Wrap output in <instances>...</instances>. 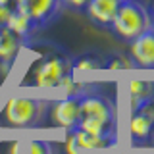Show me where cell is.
<instances>
[{"label": "cell", "mask_w": 154, "mask_h": 154, "mask_svg": "<svg viewBox=\"0 0 154 154\" xmlns=\"http://www.w3.org/2000/svg\"><path fill=\"white\" fill-rule=\"evenodd\" d=\"M150 27H154V19H152L150 10L144 4H141L139 0H123L110 29L122 41L131 42L133 38L143 35Z\"/></svg>", "instance_id": "obj_1"}, {"label": "cell", "mask_w": 154, "mask_h": 154, "mask_svg": "<svg viewBox=\"0 0 154 154\" xmlns=\"http://www.w3.org/2000/svg\"><path fill=\"white\" fill-rule=\"evenodd\" d=\"M50 104L41 98H29V96H12L6 100L2 108V119L8 127L14 129H29L37 127L45 119Z\"/></svg>", "instance_id": "obj_2"}, {"label": "cell", "mask_w": 154, "mask_h": 154, "mask_svg": "<svg viewBox=\"0 0 154 154\" xmlns=\"http://www.w3.org/2000/svg\"><path fill=\"white\" fill-rule=\"evenodd\" d=\"M71 66H73V60L64 52H46L33 67L31 85L37 89H58L62 79L71 73Z\"/></svg>", "instance_id": "obj_3"}, {"label": "cell", "mask_w": 154, "mask_h": 154, "mask_svg": "<svg viewBox=\"0 0 154 154\" xmlns=\"http://www.w3.org/2000/svg\"><path fill=\"white\" fill-rule=\"evenodd\" d=\"M62 0H16V10L23 12L37 27H45L60 16Z\"/></svg>", "instance_id": "obj_4"}, {"label": "cell", "mask_w": 154, "mask_h": 154, "mask_svg": "<svg viewBox=\"0 0 154 154\" xmlns=\"http://www.w3.org/2000/svg\"><path fill=\"white\" fill-rule=\"evenodd\" d=\"M50 122L54 127L71 131L81 122V96H64L50 104Z\"/></svg>", "instance_id": "obj_5"}, {"label": "cell", "mask_w": 154, "mask_h": 154, "mask_svg": "<svg viewBox=\"0 0 154 154\" xmlns=\"http://www.w3.org/2000/svg\"><path fill=\"white\" fill-rule=\"evenodd\" d=\"M81 119H94L108 125H116V108L112 100L98 93H87L81 96Z\"/></svg>", "instance_id": "obj_6"}, {"label": "cell", "mask_w": 154, "mask_h": 154, "mask_svg": "<svg viewBox=\"0 0 154 154\" xmlns=\"http://www.w3.org/2000/svg\"><path fill=\"white\" fill-rule=\"evenodd\" d=\"M129 56L135 67L154 69V27L129 42Z\"/></svg>", "instance_id": "obj_7"}, {"label": "cell", "mask_w": 154, "mask_h": 154, "mask_svg": "<svg viewBox=\"0 0 154 154\" xmlns=\"http://www.w3.org/2000/svg\"><path fill=\"white\" fill-rule=\"evenodd\" d=\"M123 0H89L85 12L93 23L100 27H112L114 17L118 14Z\"/></svg>", "instance_id": "obj_8"}, {"label": "cell", "mask_w": 154, "mask_h": 154, "mask_svg": "<svg viewBox=\"0 0 154 154\" xmlns=\"http://www.w3.org/2000/svg\"><path fill=\"white\" fill-rule=\"evenodd\" d=\"M23 45L25 41L16 35L8 25H0V64H12L19 56Z\"/></svg>", "instance_id": "obj_9"}, {"label": "cell", "mask_w": 154, "mask_h": 154, "mask_svg": "<svg viewBox=\"0 0 154 154\" xmlns=\"http://www.w3.org/2000/svg\"><path fill=\"white\" fill-rule=\"evenodd\" d=\"M152 127H154V119L148 118L141 110H135L129 119V137L135 144H144L152 135Z\"/></svg>", "instance_id": "obj_10"}, {"label": "cell", "mask_w": 154, "mask_h": 154, "mask_svg": "<svg viewBox=\"0 0 154 154\" xmlns=\"http://www.w3.org/2000/svg\"><path fill=\"white\" fill-rule=\"evenodd\" d=\"M127 94H129V104L131 110H139L141 106L154 96V81L146 79H131L127 83Z\"/></svg>", "instance_id": "obj_11"}, {"label": "cell", "mask_w": 154, "mask_h": 154, "mask_svg": "<svg viewBox=\"0 0 154 154\" xmlns=\"http://www.w3.org/2000/svg\"><path fill=\"white\" fill-rule=\"evenodd\" d=\"M71 133H73L77 144H79V148L83 152H93V150H104V148H110L114 146L116 139H108V137H98V135H93L89 131H85V129L81 127H75L71 129Z\"/></svg>", "instance_id": "obj_12"}, {"label": "cell", "mask_w": 154, "mask_h": 154, "mask_svg": "<svg viewBox=\"0 0 154 154\" xmlns=\"http://www.w3.org/2000/svg\"><path fill=\"white\" fill-rule=\"evenodd\" d=\"M6 25L12 29V31L16 33V35L21 37L25 42L29 41V38H31V35L38 29L35 23H33V21H31V19H29L23 12H19V10H14V12H12V16L8 17Z\"/></svg>", "instance_id": "obj_13"}, {"label": "cell", "mask_w": 154, "mask_h": 154, "mask_svg": "<svg viewBox=\"0 0 154 154\" xmlns=\"http://www.w3.org/2000/svg\"><path fill=\"white\" fill-rule=\"evenodd\" d=\"M104 60H100L98 56H93V54H85V56H79L73 60V66H71V73H87V71H96L100 67H104L102 64Z\"/></svg>", "instance_id": "obj_14"}, {"label": "cell", "mask_w": 154, "mask_h": 154, "mask_svg": "<svg viewBox=\"0 0 154 154\" xmlns=\"http://www.w3.org/2000/svg\"><path fill=\"white\" fill-rule=\"evenodd\" d=\"M106 64L104 67L106 69H133L135 64H133V60H131V56H125V54H112V56H108L106 58Z\"/></svg>", "instance_id": "obj_15"}, {"label": "cell", "mask_w": 154, "mask_h": 154, "mask_svg": "<svg viewBox=\"0 0 154 154\" xmlns=\"http://www.w3.org/2000/svg\"><path fill=\"white\" fill-rule=\"evenodd\" d=\"M23 154H56V150L50 144V141H45V139H31V141L25 143V152Z\"/></svg>", "instance_id": "obj_16"}, {"label": "cell", "mask_w": 154, "mask_h": 154, "mask_svg": "<svg viewBox=\"0 0 154 154\" xmlns=\"http://www.w3.org/2000/svg\"><path fill=\"white\" fill-rule=\"evenodd\" d=\"M66 154H85L79 148V144H77V141H75V137H73L71 131H67V137H66Z\"/></svg>", "instance_id": "obj_17"}, {"label": "cell", "mask_w": 154, "mask_h": 154, "mask_svg": "<svg viewBox=\"0 0 154 154\" xmlns=\"http://www.w3.org/2000/svg\"><path fill=\"white\" fill-rule=\"evenodd\" d=\"M64 2V6H69V8H75V10H81V8H87V4H89V0H62Z\"/></svg>", "instance_id": "obj_18"}, {"label": "cell", "mask_w": 154, "mask_h": 154, "mask_svg": "<svg viewBox=\"0 0 154 154\" xmlns=\"http://www.w3.org/2000/svg\"><path fill=\"white\" fill-rule=\"evenodd\" d=\"M139 110H141V112H144V114L148 116V118H152V119H154V96H152L150 100H146V102H144Z\"/></svg>", "instance_id": "obj_19"}, {"label": "cell", "mask_w": 154, "mask_h": 154, "mask_svg": "<svg viewBox=\"0 0 154 154\" xmlns=\"http://www.w3.org/2000/svg\"><path fill=\"white\" fill-rule=\"evenodd\" d=\"M14 10H16V8H2V6H0V25H6L8 17L12 16Z\"/></svg>", "instance_id": "obj_20"}, {"label": "cell", "mask_w": 154, "mask_h": 154, "mask_svg": "<svg viewBox=\"0 0 154 154\" xmlns=\"http://www.w3.org/2000/svg\"><path fill=\"white\" fill-rule=\"evenodd\" d=\"M25 146V144H21L19 141H16L12 144V146H10V150H8V154H21V148Z\"/></svg>", "instance_id": "obj_21"}, {"label": "cell", "mask_w": 154, "mask_h": 154, "mask_svg": "<svg viewBox=\"0 0 154 154\" xmlns=\"http://www.w3.org/2000/svg\"><path fill=\"white\" fill-rule=\"evenodd\" d=\"M2 8H16V0H0Z\"/></svg>", "instance_id": "obj_22"}, {"label": "cell", "mask_w": 154, "mask_h": 154, "mask_svg": "<svg viewBox=\"0 0 154 154\" xmlns=\"http://www.w3.org/2000/svg\"><path fill=\"white\" fill-rule=\"evenodd\" d=\"M150 14H152V19H154V0L150 2Z\"/></svg>", "instance_id": "obj_23"}, {"label": "cell", "mask_w": 154, "mask_h": 154, "mask_svg": "<svg viewBox=\"0 0 154 154\" xmlns=\"http://www.w3.org/2000/svg\"><path fill=\"white\" fill-rule=\"evenodd\" d=\"M150 141H152V144H154V127H152V135H150Z\"/></svg>", "instance_id": "obj_24"}]
</instances>
